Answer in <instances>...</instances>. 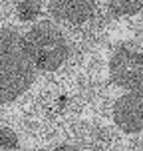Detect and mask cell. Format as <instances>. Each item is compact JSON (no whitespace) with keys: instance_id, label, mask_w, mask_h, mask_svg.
Wrapping results in <instances>:
<instances>
[{"instance_id":"obj_1","label":"cell","mask_w":143,"mask_h":151,"mask_svg":"<svg viewBox=\"0 0 143 151\" xmlns=\"http://www.w3.org/2000/svg\"><path fill=\"white\" fill-rule=\"evenodd\" d=\"M36 72L24 36L10 28H0V104H8L30 90Z\"/></svg>"},{"instance_id":"obj_2","label":"cell","mask_w":143,"mask_h":151,"mask_svg":"<svg viewBox=\"0 0 143 151\" xmlns=\"http://www.w3.org/2000/svg\"><path fill=\"white\" fill-rule=\"evenodd\" d=\"M24 44L38 72H56L66 64L70 56L68 38L52 20H40L32 24L24 34Z\"/></svg>"},{"instance_id":"obj_3","label":"cell","mask_w":143,"mask_h":151,"mask_svg":"<svg viewBox=\"0 0 143 151\" xmlns=\"http://www.w3.org/2000/svg\"><path fill=\"white\" fill-rule=\"evenodd\" d=\"M109 76L125 91L143 93V52L119 48L109 60Z\"/></svg>"},{"instance_id":"obj_4","label":"cell","mask_w":143,"mask_h":151,"mask_svg":"<svg viewBox=\"0 0 143 151\" xmlns=\"http://www.w3.org/2000/svg\"><path fill=\"white\" fill-rule=\"evenodd\" d=\"M113 121L123 133L143 131V93L125 91L113 104Z\"/></svg>"},{"instance_id":"obj_5","label":"cell","mask_w":143,"mask_h":151,"mask_svg":"<svg viewBox=\"0 0 143 151\" xmlns=\"http://www.w3.org/2000/svg\"><path fill=\"white\" fill-rule=\"evenodd\" d=\"M96 10V0H48V12L56 22L82 24Z\"/></svg>"},{"instance_id":"obj_6","label":"cell","mask_w":143,"mask_h":151,"mask_svg":"<svg viewBox=\"0 0 143 151\" xmlns=\"http://www.w3.org/2000/svg\"><path fill=\"white\" fill-rule=\"evenodd\" d=\"M42 12V0H20L16 4V16L20 22H34Z\"/></svg>"},{"instance_id":"obj_7","label":"cell","mask_w":143,"mask_h":151,"mask_svg":"<svg viewBox=\"0 0 143 151\" xmlns=\"http://www.w3.org/2000/svg\"><path fill=\"white\" fill-rule=\"evenodd\" d=\"M143 8V0H111L109 12L115 16H133Z\"/></svg>"},{"instance_id":"obj_8","label":"cell","mask_w":143,"mask_h":151,"mask_svg":"<svg viewBox=\"0 0 143 151\" xmlns=\"http://www.w3.org/2000/svg\"><path fill=\"white\" fill-rule=\"evenodd\" d=\"M54 151H80V149H75V147H70V145H64V147H58V149H54Z\"/></svg>"}]
</instances>
